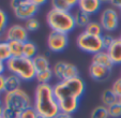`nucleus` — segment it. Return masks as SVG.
<instances>
[{
    "label": "nucleus",
    "instance_id": "f257e3e1",
    "mask_svg": "<svg viewBox=\"0 0 121 118\" xmlns=\"http://www.w3.org/2000/svg\"><path fill=\"white\" fill-rule=\"evenodd\" d=\"M33 107L40 116L55 118L60 113L59 105L50 84H38L34 90Z\"/></svg>",
    "mask_w": 121,
    "mask_h": 118
},
{
    "label": "nucleus",
    "instance_id": "f03ea898",
    "mask_svg": "<svg viewBox=\"0 0 121 118\" xmlns=\"http://www.w3.org/2000/svg\"><path fill=\"white\" fill-rule=\"evenodd\" d=\"M53 89L57 102L68 99L80 100L86 90V85L82 77L78 76L63 82H57L53 86Z\"/></svg>",
    "mask_w": 121,
    "mask_h": 118
},
{
    "label": "nucleus",
    "instance_id": "7ed1b4c3",
    "mask_svg": "<svg viewBox=\"0 0 121 118\" xmlns=\"http://www.w3.org/2000/svg\"><path fill=\"white\" fill-rule=\"evenodd\" d=\"M46 22L52 31H57L60 33L68 34L69 32L73 31L76 27L73 13L53 8L46 15Z\"/></svg>",
    "mask_w": 121,
    "mask_h": 118
},
{
    "label": "nucleus",
    "instance_id": "20e7f679",
    "mask_svg": "<svg viewBox=\"0 0 121 118\" xmlns=\"http://www.w3.org/2000/svg\"><path fill=\"white\" fill-rule=\"evenodd\" d=\"M5 66L8 72L18 76L23 82H31L35 80V69L32 59H28L25 57H11L5 62Z\"/></svg>",
    "mask_w": 121,
    "mask_h": 118
},
{
    "label": "nucleus",
    "instance_id": "39448f33",
    "mask_svg": "<svg viewBox=\"0 0 121 118\" xmlns=\"http://www.w3.org/2000/svg\"><path fill=\"white\" fill-rule=\"evenodd\" d=\"M2 99L4 107H9L18 113H22L26 109L33 106V101L30 98V95L22 88L15 91L3 93Z\"/></svg>",
    "mask_w": 121,
    "mask_h": 118
},
{
    "label": "nucleus",
    "instance_id": "423d86ee",
    "mask_svg": "<svg viewBox=\"0 0 121 118\" xmlns=\"http://www.w3.org/2000/svg\"><path fill=\"white\" fill-rule=\"evenodd\" d=\"M10 7L16 18L25 22L34 17L39 11V7L33 2V0H12Z\"/></svg>",
    "mask_w": 121,
    "mask_h": 118
},
{
    "label": "nucleus",
    "instance_id": "0eeeda50",
    "mask_svg": "<svg viewBox=\"0 0 121 118\" xmlns=\"http://www.w3.org/2000/svg\"><path fill=\"white\" fill-rule=\"evenodd\" d=\"M76 45L80 50L92 55L96 54L101 50H104L102 36H92V34H89L85 31H82V33L77 36Z\"/></svg>",
    "mask_w": 121,
    "mask_h": 118
},
{
    "label": "nucleus",
    "instance_id": "6e6552de",
    "mask_svg": "<svg viewBox=\"0 0 121 118\" xmlns=\"http://www.w3.org/2000/svg\"><path fill=\"white\" fill-rule=\"evenodd\" d=\"M54 77L58 82H63L79 76V71L77 67L73 64H69L66 61H57L52 67Z\"/></svg>",
    "mask_w": 121,
    "mask_h": 118
},
{
    "label": "nucleus",
    "instance_id": "1a4fd4ad",
    "mask_svg": "<svg viewBox=\"0 0 121 118\" xmlns=\"http://www.w3.org/2000/svg\"><path fill=\"white\" fill-rule=\"evenodd\" d=\"M100 24L103 30L106 32H112L119 27V12L112 7H107L103 9L100 15Z\"/></svg>",
    "mask_w": 121,
    "mask_h": 118
},
{
    "label": "nucleus",
    "instance_id": "9d476101",
    "mask_svg": "<svg viewBox=\"0 0 121 118\" xmlns=\"http://www.w3.org/2000/svg\"><path fill=\"white\" fill-rule=\"evenodd\" d=\"M69 38L68 34L60 33L57 31H52L47 36V47L53 53H61L68 47Z\"/></svg>",
    "mask_w": 121,
    "mask_h": 118
},
{
    "label": "nucleus",
    "instance_id": "9b49d317",
    "mask_svg": "<svg viewBox=\"0 0 121 118\" xmlns=\"http://www.w3.org/2000/svg\"><path fill=\"white\" fill-rule=\"evenodd\" d=\"M28 33L27 29L25 26L21 25V24H13L4 32V41L5 42H12V41H17V42H26L28 41Z\"/></svg>",
    "mask_w": 121,
    "mask_h": 118
},
{
    "label": "nucleus",
    "instance_id": "f8f14e48",
    "mask_svg": "<svg viewBox=\"0 0 121 118\" xmlns=\"http://www.w3.org/2000/svg\"><path fill=\"white\" fill-rule=\"evenodd\" d=\"M88 72H89L90 77H91L92 80L96 81V82L107 81L110 77V75H112V70L110 69H107L105 67L94 64H91L89 66Z\"/></svg>",
    "mask_w": 121,
    "mask_h": 118
},
{
    "label": "nucleus",
    "instance_id": "ddd939ff",
    "mask_svg": "<svg viewBox=\"0 0 121 118\" xmlns=\"http://www.w3.org/2000/svg\"><path fill=\"white\" fill-rule=\"evenodd\" d=\"M102 8L101 0H78L77 9L87 13L88 15L96 14Z\"/></svg>",
    "mask_w": 121,
    "mask_h": 118
},
{
    "label": "nucleus",
    "instance_id": "4468645a",
    "mask_svg": "<svg viewBox=\"0 0 121 118\" xmlns=\"http://www.w3.org/2000/svg\"><path fill=\"white\" fill-rule=\"evenodd\" d=\"M114 64H121V40L115 39L114 43L106 50Z\"/></svg>",
    "mask_w": 121,
    "mask_h": 118
},
{
    "label": "nucleus",
    "instance_id": "2eb2a0df",
    "mask_svg": "<svg viewBox=\"0 0 121 118\" xmlns=\"http://www.w3.org/2000/svg\"><path fill=\"white\" fill-rule=\"evenodd\" d=\"M91 64L105 67V68L110 69V70H112V67L115 66V64H112V59H110V57L108 56V54H107L106 50H101V52L94 54L93 56H92V62Z\"/></svg>",
    "mask_w": 121,
    "mask_h": 118
},
{
    "label": "nucleus",
    "instance_id": "dca6fc26",
    "mask_svg": "<svg viewBox=\"0 0 121 118\" xmlns=\"http://www.w3.org/2000/svg\"><path fill=\"white\" fill-rule=\"evenodd\" d=\"M59 109L62 113L66 114H74L78 109L79 106V99H68V100H62L58 102Z\"/></svg>",
    "mask_w": 121,
    "mask_h": 118
},
{
    "label": "nucleus",
    "instance_id": "f3484780",
    "mask_svg": "<svg viewBox=\"0 0 121 118\" xmlns=\"http://www.w3.org/2000/svg\"><path fill=\"white\" fill-rule=\"evenodd\" d=\"M35 72H40V71H45L52 68L49 62V59L46 55L44 54H38L37 56L32 59Z\"/></svg>",
    "mask_w": 121,
    "mask_h": 118
},
{
    "label": "nucleus",
    "instance_id": "a211bd4d",
    "mask_svg": "<svg viewBox=\"0 0 121 118\" xmlns=\"http://www.w3.org/2000/svg\"><path fill=\"white\" fill-rule=\"evenodd\" d=\"M22 82L23 81L18 76H16L14 74L9 73L8 75H5V92H11V91L21 89Z\"/></svg>",
    "mask_w": 121,
    "mask_h": 118
},
{
    "label": "nucleus",
    "instance_id": "6ab92c4d",
    "mask_svg": "<svg viewBox=\"0 0 121 118\" xmlns=\"http://www.w3.org/2000/svg\"><path fill=\"white\" fill-rule=\"evenodd\" d=\"M77 0H53L52 1V8L65 12H71L73 8L77 7Z\"/></svg>",
    "mask_w": 121,
    "mask_h": 118
},
{
    "label": "nucleus",
    "instance_id": "aec40b11",
    "mask_svg": "<svg viewBox=\"0 0 121 118\" xmlns=\"http://www.w3.org/2000/svg\"><path fill=\"white\" fill-rule=\"evenodd\" d=\"M74 16V21H75V25L76 27L79 28H86L87 25L91 22V18H90V15H88L87 13L80 11V10H76L75 12L73 13Z\"/></svg>",
    "mask_w": 121,
    "mask_h": 118
},
{
    "label": "nucleus",
    "instance_id": "412c9836",
    "mask_svg": "<svg viewBox=\"0 0 121 118\" xmlns=\"http://www.w3.org/2000/svg\"><path fill=\"white\" fill-rule=\"evenodd\" d=\"M118 95L112 90V89H105V90L102 92L101 95V102H102V105L108 107L112 104L118 102Z\"/></svg>",
    "mask_w": 121,
    "mask_h": 118
},
{
    "label": "nucleus",
    "instance_id": "4be33fe9",
    "mask_svg": "<svg viewBox=\"0 0 121 118\" xmlns=\"http://www.w3.org/2000/svg\"><path fill=\"white\" fill-rule=\"evenodd\" d=\"M38 55V47L37 45L31 41H26L24 42L23 46V57L28 59H33L34 57Z\"/></svg>",
    "mask_w": 121,
    "mask_h": 118
},
{
    "label": "nucleus",
    "instance_id": "5701e85b",
    "mask_svg": "<svg viewBox=\"0 0 121 118\" xmlns=\"http://www.w3.org/2000/svg\"><path fill=\"white\" fill-rule=\"evenodd\" d=\"M54 77L53 70L52 68L45 71H40V72H35V81L38 84H49L52 78Z\"/></svg>",
    "mask_w": 121,
    "mask_h": 118
},
{
    "label": "nucleus",
    "instance_id": "b1692460",
    "mask_svg": "<svg viewBox=\"0 0 121 118\" xmlns=\"http://www.w3.org/2000/svg\"><path fill=\"white\" fill-rule=\"evenodd\" d=\"M84 31L87 32V33H89V34H92V36H102V34H103V28H102V26H101L100 22L91 21L87 25V27L85 28Z\"/></svg>",
    "mask_w": 121,
    "mask_h": 118
},
{
    "label": "nucleus",
    "instance_id": "393cba45",
    "mask_svg": "<svg viewBox=\"0 0 121 118\" xmlns=\"http://www.w3.org/2000/svg\"><path fill=\"white\" fill-rule=\"evenodd\" d=\"M9 43L10 53H11V57L14 58H18V57H23V42H17V41H12L8 42Z\"/></svg>",
    "mask_w": 121,
    "mask_h": 118
},
{
    "label": "nucleus",
    "instance_id": "a878e982",
    "mask_svg": "<svg viewBox=\"0 0 121 118\" xmlns=\"http://www.w3.org/2000/svg\"><path fill=\"white\" fill-rule=\"evenodd\" d=\"M90 118H109L107 107L104 105H98L90 113Z\"/></svg>",
    "mask_w": 121,
    "mask_h": 118
},
{
    "label": "nucleus",
    "instance_id": "bb28decb",
    "mask_svg": "<svg viewBox=\"0 0 121 118\" xmlns=\"http://www.w3.org/2000/svg\"><path fill=\"white\" fill-rule=\"evenodd\" d=\"M11 58V53H10L9 43L5 41H0V60L7 62Z\"/></svg>",
    "mask_w": 121,
    "mask_h": 118
},
{
    "label": "nucleus",
    "instance_id": "cd10ccee",
    "mask_svg": "<svg viewBox=\"0 0 121 118\" xmlns=\"http://www.w3.org/2000/svg\"><path fill=\"white\" fill-rule=\"evenodd\" d=\"M109 118H120L121 117V103L116 102L107 107Z\"/></svg>",
    "mask_w": 121,
    "mask_h": 118
},
{
    "label": "nucleus",
    "instance_id": "c85d7f7f",
    "mask_svg": "<svg viewBox=\"0 0 121 118\" xmlns=\"http://www.w3.org/2000/svg\"><path fill=\"white\" fill-rule=\"evenodd\" d=\"M24 26H25V28L27 29L28 32H33V31H37L40 28V22L35 17H32V18L27 19L25 22V25Z\"/></svg>",
    "mask_w": 121,
    "mask_h": 118
},
{
    "label": "nucleus",
    "instance_id": "c756f323",
    "mask_svg": "<svg viewBox=\"0 0 121 118\" xmlns=\"http://www.w3.org/2000/svg\"><path fill=\"white\" fill-rule=\"evenodd\" d=\"M8 23H9L8 14L2 9H0V34H2L8 29Z\"/></svg>",
    "mask_w": 121,
    "mask_h": 118
},
{
    "label": "nucleus",
    "instance_id": "7c9ffc66",
    "mask_svg": "<svg viewBox=\"0 0 121 118\" xmlns=\"http://www.w3.org/2000/svg\"><path fill=\"white\" fill-rule=\"evenodd\" d=\"M38 117H39V114L37 113V111H35V109L33 106L26 109L19 115V118H38Z\"/></svg>",
    "mask_w": 121,
    "mask_h": 118
},
{
    "label": "nucleus",
    "instance_id": "2f4dec72",
    "mask_svg": "<svg viewBox=\"0 0 121 118\" xmlns=\"http://www.w3.org/2000/svg\"><path fill=\"white\" fill-rule=\"evenodd\" d=\"M115 41V38L109 33H104L102 34V42H103V47L104 50H106Z\"/></svg>",
    "mask_w": 121,
    "mask_h": 118
},
{
    "label": "nucleus",
    "instance_id": "473e14b6",
    "mask_svg": "<svg viewBox=\"0 0 121 118\" xmlns=\"http://www.w3.org/2000/svg\"><path fill=\"white\" fill-rule=\"evenodd\" d=\"M19 115H21V113H18V112L11 109L9 107H4L1 117L2 118H19Z\"/></svg>",
    "mask_w": 121,
    "mask_h": 118
},
{
    "label": "nucleus",
    "instance_id": "72a5a7b5",
    "mask_svg": "<svg viewBox=\"0 0 121 118\" xmlns=\"http://www.w3.org/2000/svg\"><path fill=\"white\" fill-rule=\"evenodd\" d=\"M110 89H112V90L114 91L117 95H118V98L121 97V76L119 77V78H117V80L112 83V88Z\"/></svg>",
    "mask_w": 121,
    "mask_h": 118
},
{
    "label": "nucleus",
    "instance_id": "f704fd0d",
    "mask_svg": "<svg viewBox=\"0 0 121 118\" xmlns=\"http://www.w3.org/2000/svg\"><path fill=\"white\" fill-rule=\"evenodd\" d=\"M5 92V75L0 74V95Z\"/></svg>",
    "mask_w": 121,
    "mask_h": 118
},
{
    "label": "nucleus",
    "instance_id": "c9c22d12",
    "mask_svg": "<svg viewBox=\"0 0 121 118\" xmlns=\"http://www.w3.org/2000/svg\"><path fill=\"white\" fill-rule=\"evenodd\" d=\"M110 3V7L115 8V9H121V1H119V0H112V1H109Z\"/></svg>",
    "mask_w": 121,
    "mask_h": 118
},
{
    "label": "nucleus",
    "instance_id": "e433bc0d",
    "mask_svg": "<svg viewBox=\"0 0 121 118\" xmlns=\"http://www.w3.org/2000/svg\"><path fill=\"white\" fill-rule=\"evenodd\" d=\"M7 71V66H5V62L0 60V74H4V72Z\"/></svg>",
    "mask_w": 121,
    "mask_h": 118
},
{
    "label": "nucleus",
    "instance_id": "4c0bfd02",
    "mask_svg": "<svg viewBox=\"0 0 121 118\" xmlns=\"http://www.w3.org/2000/svg\"><path fill=\"white\" fill-rule=\"evenodd\" d=\"M55 118H73V116L70 115V114H66V113H62V112H60V113L58 114Z\"/></svg>",
    "mask_w": 121,
    "mask_h": 118
},
{
    "label": "nucleus",
    "instance_id": "58836bf2",
    "mask_svg": "<svg viewBox=\"0 0 121 118\" xmlns=\"http://www.w3.org/2000/svg\"><path fill=\"white\" fill-rule=\"evenodd\" d=\"M3 109H4V103H3V99L0 97V116L2 115Z\"/></svg>",
    "mask_w": 121,
    "mask_h": 118
},
{
    "label": "nucleus",
    "instance_id": "ea45409f",
    "mask_svg": "<svg viewBox=\"0 0 121 118\" xmlns=\"http://www.w3.org/2000/svg\"><path fill=\"white\" fill-rule=\"evenodd\" d=\"M33 2L40 8V5H44V3H45V1H44V0H39V1H38V0H33Z\"/></svg>",
    "mask_w": 121,
    "mask_h": 118
},
{
    "label": "nucleus",
    "instance_id": "a19ab883",
    "mask_svg": "<svg viewBox=\"0 0 121 118\" xmlns=\"http://www.w3.org/2000/svg\"><path fill=\"white\" fill-rule=\"evenodd\" d=\"M118 101H119V103H121V97H119V99H118Z\"/></svg>",
    "mask_w": 121,
    "mask_h": 118
},
{
    "label": "nucleus",
    "instance_id": "79ce46f5",
    "mask_svg": "<svg viewBox=\"0 0 121 118\" xmlns=\"http://www.w3.org/2000/svg\"><path fill=\"white\" fill-rule=\"evenodd\" d=\"M38 118H45V117H43V116H40V115H39V117H38Z\"/></svg>",
    "mask_w": 121,
    "mask_h": 118
},
{
    "label": "nucleus",
    "instance_id": "37998d69",
    "mask_svg": "<svg viewBox=\"0 0 121 118\" xmlns=\"http://www.w3.org/2000/svg\"><path fill=\"white\" fill-rule=\"evenodd\" d=\"M119 39H120V40H121V33H120V36H119Z\"/></svg>",
    "mask_w": 121,
    "mask_h": 118
},
{
    "label": "nucleus",
    "instance_id": "c03bdc74",
    "mask_svg": "<svg viewBox=\"0 0 121 118\" xmlns=\"http://www.w3.org/2000/svg\"><path fill=\"white\" fill-rule=\"evenodd\" d=\"M120 14H121V9H120Z\"/></svg>",
    "mask_w": 121,
    "mask_h": 118
},
{
    "label": "nucleus",
    "instance_id": "a18cd8bd",
    "mask_svg": "<svg viewBox=\"0 0 121 118\" xmlns=\"http://www.w3.org/2000/svg\"><path fill=\"white\" fill-rule=\"evenodd\" d=\"M0 118H2V117H1V116H0Z\"/></svg>",
    "mask_w": 121,
    "mask_h": 118
}]
</instances>
